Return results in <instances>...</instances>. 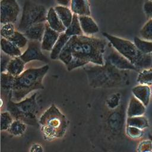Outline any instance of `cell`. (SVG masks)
<instances>
[{"label": "cell", "instance_id": "cell-1", "mask_svg": "<svg viewBox=\"0 0 152 152\" xmlns=\"http://www.w3.org/2000/svg\"><path fill=\"white\" fill-rule=\"evenodd\" d=\"M106 46L104 39L84 35L73 36L64 47L58 59L69 71L89 63L103 65Z\"/></svg>", "mask_w": 152, "mask_h": 152}, {"label": "cell", "instance_id": "cell-2", "mask_svg": "<svg viewBox=\"0 0 152 152\" xmlns=\"http://www.w3.org/2000/svg\"><path fill=\"white\" fill-rule=\"evenodd\" d=\"M89 85L93 88H112L122 85L126 80V70L119 69L109 62L104 61L103 65L86 66Z\"/></svg>", "mask_w": 152, "mask_h": 152}, {"label": "cell", "instance_id": "cell-3", "mask_svg": "<svg viewBox=\"0 0 152 152\" xmlns=\"http://www.w3.org/2000/svg\"><path fill=\"white\" fill-rule=\"evenodd\" d=\"M49 69L48 65L39 68H30L15 77L11 91V99L14 102H20L25 99L30 92L43 89L42 81Z\"/></svg>", "mask_w": 152, "mask_h": 152}, {"label": "cell", "instance_id": "cell-4", "mask_svg": "<svg viewBox=\"0 0 152 152\" xmlns=\"http://www.w3.org/2000/svg\"><path fill=\"white\" fill-rule=\"evenodd\" d=\"M39 124L44 139L49 141L65 135L68 120L59 109L52 104L40 117Z\"/></svg>", "mask_w": 152, "mask_h": 152}, {"label": "cell", "instance_id": "cell-5", "mask_svg": "<svg viewBox=\"0 0 152 152\" xmlns=\"http://www.w3.org/2000/svg\"><path fill=\"white\" fill-rule=\"evenodd\" d=\"M109 42L111 46L119 53L128 59L139 70L151 67V54H145L141 52L130 40L111 35L106 32L102 33Z\"/></svg>", "mask_w": 152, "mask_h": 152}, {"label": "cell", "instance_id": "cell-6", "mask_svg": "<svg viewBox=\"0 0 152 152\" xmlns=\"http://www.w3.org/2000/svg\"><path fill=\"white\" fill-rule=\"evenodd\" d=\"M37 94L35 93L29 97H26L17 102L10 98L7 105L8 112L14 119L20 120L27 125L37 126L39 124L36 118L39 110Z\"/></svg>", "mask_w": 152, "mask_h": 152}, {"label": "cell", "instance_id": "cell-7", "mask_svg": "<svg viewBox=\"0 0 152 152\" xmlns=\"http://www.w3.org/2000/svg\"><path fill=\"white\" fill-rule=\"evenodd\" d=\"M47 12L46 9L43 5L32 3L30 1L26 2L18 26V31L23 33L31 26L44 23L46 21Z\"/></svg>", "mask_w": 152, "mask_h": 152}, {"label": "cell", "instance_id": "cell-8", "mask_svg": "<svg viewBox=\"0 0 152 152\" xmlns=\"http://www.w3.org/2000/svg\"><path fill=\"white\" fill-rule=\"evenodd\" d=\"M20 12V7L16 0H2L1 1V24L17 21Z\"/></svg>", "mask_w": 152, "mask_h": 152}, {"label": "cell", "instance_id": "cell-9", "mask_svg": "<svg viewBox=\"0 0 152 152\" xmlns=\"http://www.w3.org/2000/svg\"><path fill=\"white\" fill-rule=\"evenodd\" d=\"M20 57L25 63L35 60L46 63L49 62L48 59L42 52L41 42L36 40H30L27 49Z\"/></svg>", "mask_w": 152, "mask_h": 152}, {"label": "cell", "instance_id": "cell-10", "mask_svg": "<svg viewBox=\"0 0 152 152\" xmlns=\"http://www.w3.org/2000/svg\"><path fill=\"white\" fill-rule=\"evenodd\" d=\"M104 61L109 62L116 68L121 70H134L136 71H139V69L135 66H134L128 59L124 57L115 49H112L110 52L107 55Z\"/></svg>", "mask_w": 152, "mask_h": 152}, {"label": "cell", "instance_id": "cell-11", "mask_svg": "<svg viewBox=\"0 0 152 152\" xmlns=\"http://www.w3.org/2000/svg\"><path fill=\"white\" fill-rule=\"evenodd\" d=\"M60 33L51 28L46 23L45 31L41 42L42 49L46 51H51Z\"/></svg>", "mask_w": 152, "mask_h": 152}, {"label": "cell", "instance_id": "cell-12", "mask_svg": "<svg viewBox=\"0 0 152 152\" xmlns=\"http://www.w3.org/2000/svg\"><path fill=\"white\" fill-rule=\"evenodd\" d=\"M46 23H40L33 24L28 27L23 34L30 40L42 42L45 31Z\"/></svg>", "mask_w": 152, "mask_h": 152}, {"label": "cell", "instance_id": "cell-13", "mask_svg": "<svg viewBox=\"0 0 152 152\" xmlns=\"http://www.w3.org/2000/svg\"><path fill=\"white\" fill-rule=\"evenodd\" d=\"M46 21L49 26L59 33H64L66 29L59 18L54 8L51 7L49 9L47 12Z\"/></svg>", "mask_w": 152, "mask_h": 152}, {"label": "cell", "instance_id": "cell-14", "mask_svg": "<svg viewBox=\"0 0 152 152\" xmlns=\"http://www.w3.org/2000/svg\"><path fill=\"white\" fill-rule=\"evenodd\" d=\"M78 18L81 29L84 33L91 35L99 31V27L90 15H79Z\"/></svg>", "mask_w": 152, "mask_h": 152}, {"label": "cell", "instance_id": "cell-15", "mask_svg": "<svg viewBox=\"0 0 152 152\" xmlns=\"http://www.w3.org/2000/svg\"><path fill=\"white\" fill-rule=\"evenodd\" d=\"M145 105L135 96H132L129 102L127 109V116L133 117L142 116L145 111Z\"/></svg>", "mask_w": 152, "mask_h": 152}, {"label": "cell", "instance_id": "cell-16", "mask_svg": "<svg viewBox=\"0 0 152 152\" xmlns=\"http://www.w3.org/2000/svg\"><path fill=\"white\" fill-rule=\"evenodd\" d=\"M71 10L74 14L79 15H90V10L88 0H71Z\"/></svg>", "mask_w": 152, "mask_h": 152}, {"label": "cell", "instance_id": "cell-17", "mask_svg": "<svg viewBox=\"0 0 152 152\" xmlns=\"http://www.w3.org/2000/svg\"><path fill=\"white\" fill-rule=\"evenodd\" d=\"M25 64L20 56L14 57L10 61L6 72L14 77H17L24 71Z\"/></svg>", "mask_w": 152, "mask_h": 152}, {"label": "cell", "instance_id": "cell-18", "mask_svg": "<svg viewBox=\"0 0 152 152\" xmlns=\"http://www.w3.org/2000/svg\"><path fill=\"white\" fill-rule=\"evenodd\" d=\"M134 96L140 100L145 106L149 103L150 96V88L148 86L140 84L132 89Z\"/></svg>", "mask_w": 152, "mask_h": 152}, {"label": "cell", "instance_id": "cell-19", "mask_svg": "<svg viewBox=\"0 0 152 152\" xmlns=\"http://www.w3.org/2000/svg\"><path fill=\"white\" fill-rule=\"evenodd\" d=\"M1 48L2 51L11 57H17L21 55V51L18 47L10 40L2 37L1 39Z\"/></svg>", "mask_w": 152, "mask_h": 152}, {"label": "cell", "instance_id": "cell-20", "mask_svg": "<svg viewBox=\"0 0 152 152\" xmlns=\"http://www.w3.org/2000/svg\"><path fill=\"white\" fill-rule=\"evenodd\" d=\"M70 36H68L65 32L60 33L59 38L58 39L56 42L53 46L52 50L50 51V57L52 59L55 60L59 58V54L63 49L64 47L65 46L69 39H70Z\"/></svg>", "mask_w": 152, "mask_h": 152}, {"label": "cell", "instance_id": "cell-21", "mask_svg": "<svg viewBox=\"0 0 152 152\" xmlns=\"http://www.w3.org/2000/svg\"><path fill=\"white\" fill-rule=\"evenodd\" d=\"M54 8L63 24L67 28L72 22L74 13L71 10L66 6L58 5L56 6Z\"/></svg>", "mask_w": 152, "mask_h": 152}, {"label": "cell", "instance_id": "cell-22", "mask_svg": "<svg viewBox=\"0 0 152 152\" xmlns=\"http://www.w3.org/2000/svg\"><path fill=\"white\" fill-rule=\"evenodd\" d=\"M65 33L70 37L73 36L83 35V32L81 27L78 15L74 14L72 22L70 25L66 28Z\"/></svg>", "mask_w": 152, "mask_h": 152}, {"label": "cell", "instance_id": "cell-23", "mask_svg": "<svg viewBox=\"0 0 152 152\" xmlns=\"http://www.w3.org/2000/svg\"><path fill=\"white\" fill-rule=\"evenodd\" d=\"M15 77L10 74L7 72H1V90L5 93H10L11 96V91L14 84Z\"/></svg>", "mask_w": 152, "mask_h": 152}, {"label": "cell", "instance_id": "cell-24", "mask_svg": "<svg viewBox=\"0 0 152 152\" xmlns=\"http://www.w3.org/2000/svg\"><path fill=\"white\" fill-rule=\"evenodd\" d=\"M109 125L113 131L121 130L124 123V116L121 112L112 113L108 119Z\"/></svg>", "mask_w": 152, "mask_h": 152}, {"label": "cell", "instance_id": "cell-25", "mask_svg": "<svg viewBox=\"0 0 152 152\" xmlns=\"http://www.w3.org/2000/svg\"><path fill=\"white\" fill-rule=\"evenodd\" d=\"M26 128V124L20 120L15 119V121H13L7 131L12 135L21 136L25 132Z\"/></svg>", "mask_w": 152, "mask_h": 152}, {"label": "cell", "instance_id": "cell-26", "mask_svg": "<svg viewBox=\"0 0 152 152\" xmlns=\"http://www.w3.org/2000/svg\"><path fill=\"white\" fill-rule=\"evenodd\" d=\"M126 125L135 126L142 129L148 126V123L145 116H138L128 117L126 119Z\"/></svg>", "mask_w": 152, "mask_h": 152}, {"label": "cell", "instance_id": "cell-27", "mask_svg": "<svg viewBox=\"0 0 152 152\" xmlns=\"http://www.w3.org/2000/svg\"><path fill=\"white\" fill-rule=\"evenodd\" d=\"M134 43L141 52L149 55L152 53V41L147 40L136 36L134 38Z\"/></svg>", "mask_w": 152, "mask_h": 152}, {"label": "cell", "instance_id": "cell-28", "mask_svg": "<svg viewBox=\"0 0 152 152\" xmlns=\"http://www.w3.org/2000/svg\"><path fill=\"white\" fill-rule=\"evenodd\" d=\"M137 81L142 85L152 86V68L143 69L140 71Z\"/></svg>", "mask_w": 152, "mask_h": 152}, {"label": "cell", "instance_id": "cell-29", "mask_svg": "<svg viewBox=\"0 0 152 152\" xmlns=\"http://www.w3.org/2000/svg\"><path fill=\"white\" fill-rule=\"evenodd\" d=\"M8 40L12 42L19 48H23L25 47L28 42L27 38L23 33L19 31H15L12 36Z\"/></svg>", "mask_w": 152, "mask_h": 152}, {"label": "cell", "instance_id": "cell-30", "mask_svg": "<svg viewBox=\"0 0 152 152\" xmlns=\"http://www.w3.org/2000/svg\"><path fill=\"white\" fill-rule=\"evenodd\" d=\"M140 34L142 39L152 41V19L149 20L144 24L140 31Z\"/></svg>", "mask_w": 152, "mask_h": 152}, {"label": "cell", "instance_id": "cell-31", "mask_svg": "<svg viewBox=\"0 0 152 152\" xmlns=\"http://www.w3.org/2000/svg\"><path fill=\"white\" fill-rule=\"evenodd\" d=\"M15 30L13 23H7L2 24L1 28V36L6 39H10L14 34Z\"/></svg>", "mask_w": 152, "mask_h": 152}, {"label": "cell", "instance_id": "cell-32", "mask_svg": "<svg viewBox=\"0 0 152 152\" xmlns=\"http://www.w3.org/2000/svg\"><path fill=\"white\" fill-rule=\"evenodd\" d=\"M13 122V118L9 112L1 113V130L5 131L9 128Z\"/></svg>", "mask_w": 152, "mask_h": 152}, {"label": "cell", "instance_id": "cell-33", "mask_svg": "<svg viewBox=\"0 0 152 152\" xmlns=\"http://www.w3.org/2000/svg\"><path fill=\"white\" fill-rule=\"evenodd\" d=\"M126 133L127 135L130 138L136 139L142 137L143 134V131L141 129H140L138 128L126 125Z\"/></svg>", "mask_w": 152, "mask_h": 152}, {"label": "cell", "instance_id": "cell-34", "mask_svg": "<svg viewBox=\"0 0 152 152\" xmlns=\"http://www.w3.org/2000/svg\"><path fill=\"white\" fill-rule=\"evenodd\" d=\"M120 97L118 94H112L107 100V104L109 108L115 109L119 104Z\"/></svg>", "mask_w": 152, "mask_h": 152}, {"label": "cell", "instance_id": "cell-35", "mask_svg": "<svg viewBox=\"0 0 152 152\" xmlns=\"http://www.w3.org/2000/svg\"><path fill=\"white\" fill-rule=\"evenodd\" d=\"M138 152H152V142L150 140L142 141L137 148Z\"/></svg>", "mask_w": 152, "mask_h": 152}, {"label": "cell", "instance_id": "cell-36", "mask_svg": "<svg viewBox=\"0 0 152 152\" xmlns=\"http://www.w3.org/2000/svg\"><path fill=\"white\" fill-rule=\"evenodd\" d=\"M11 56L2 53L1 54V72H6L7 66L11 61Z\"/></svg>", "mask_w": 152, "mask_h": 152}, {"label": "cell", "instance_id": "cell-37", "mask_svg": "<svg viewBox=\"0 0 152 152\" xmlns=\"http://www.w3.org/2000/svg\"><path fill=\"white\" fill-rule=\"evenodd\" d=\"M143 9L145 15L152 19V1L147 0L144 4Z\"/></svg>", "mask_w": 152, "mask_h": 152}, {"label": "cell", "instance_id": "cell-38", "mask_svg": "<svg viewBox=\"0 0 152 152\" xmlns=\"http://www.w3.org/2000/svg\"><path fill=\"white\" fill-rule=\"evenodd\" d=\"M30 152H43V148L40 144L35 143L30 147Z\"/></svg>", "mask_w": 152, "mask_h": 152}, {"label": "cell", "instance_id": "cell-39", "mask_svg": "<svg viewBox=\"0 0 152 152\" xmlns=\"http://www.w3.org/2000/svg\"><path fill=\"white\" fill-rule=\"evenodd\" d=\"M71 0H56V2L60 5L68 7L71 4Z\"/></svg>", "mask_w": 152, "mask_h": 152}, {"label": "cell", "instance_id": "cell-40", "mask_svg": "<svg viewBox=\"0 0 152 152\" xmlns=\"http://www.w3.org/2000/svg\"><path fill=\"white\" fill-rule=\"evenodd\" d=\"M151 68H152V53H151Z\"/></svg>", "mask_w": 152, "mask_h": 152}, {"label": "cell", "instance_id": "cell-41", "mask_svg": "<svg viewBox=\"0 0 152 152\" xmlns=\"http://www.w3.org/2000/svg\"><path fill=\"white\" fill-rule=\"evenodd\" d=\"M151 94H152V90H151Z\"/></svg>", "mask_w": 152, "mask_h": 152}, {"label": "cell", "instance_id": "cell-42", "mask_svg": "<svg viewBox=\"0 0 152 152\" xmlns=\"http://www.w3.org/2000/svg\"><path fill=\"white\" fill-rule=\"evenodd\" d=\"M149 1H152V0H149Z\"/></svg>", "mask_w": 152, "mask_h": 152}]
</instances>
